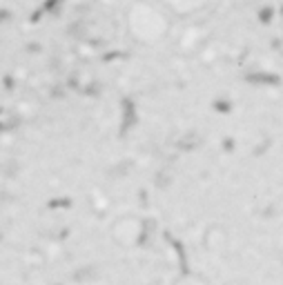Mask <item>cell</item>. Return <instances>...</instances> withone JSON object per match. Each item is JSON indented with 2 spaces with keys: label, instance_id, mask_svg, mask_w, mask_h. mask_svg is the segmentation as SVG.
I'll list each match as a JSON object with an SVG mask.
<instances>
[{
  "label": "cell",
  "instance_id": "cell-1",
  "mask_svg": "<svg viewBox=\"0 0 283 285\" xmlns=\"http://www.w3.org/2000/svg\"><path fill=\"white\" fill-rule=\"evenodd\" d=\"M156 3L163 5L172 16H192L201 11L210 0H156Z\"/></svg>",
  "mask_w": 283,
  "mask_h": 285
}]
</instances>
